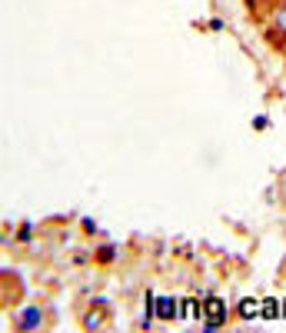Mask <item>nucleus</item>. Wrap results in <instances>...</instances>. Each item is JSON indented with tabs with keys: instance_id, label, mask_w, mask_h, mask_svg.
<instances>
[{
	"instance_id": "obj_1",
	"label": "nucleus",
	"mask_w": 286,
	"mask_h": 333,
	"mask_svg": "<svg viewBox=\"0 0 286 333\" xmlns=\"http://www.w3.org/2000/svg\"><path fill=\"white\" fill-rule=\"evenodd\" d=\"M203 316H207V330L223 327V320H227V307H223V300H220V296H207V303H203Z\"/></svg>"
},
{
	"instance_id": "obj_2",
	"label": "nucleus",
	"mask_w": 286,
	"mask_h": 333,
	"mask_svg": "<svg viewBox=\"0 0 286 333\" xmlns=\"http://www.w3.org/2000/svg\"><path fill=\"white\" fill-rule=\"evenodd\" d=\"M176 310H180V303L173 296H160L156 300V316L160 320H176Z\"/></svg>"
},
{
	"instance_id": "obj_3",
	"label": "nucleus",
	"mask_w": 286,
	"mask_h": 333,
	"mask_svg": "<svg viewBox=\"0 0 286 333\" xmlns=\"http://www.w3.org/2000/svg\"><path fill=\"white\" fill-rule=\"evenodd\" d=\"M196 316H200V303H196L193 296H187V300H180V310H176V320L190 323V320H196Z\"/></svg>"
},
{
	"instance_id": "obj_4",
	"label": "nucleus",
	"mask_w": 286,
	"mask_h": 333,
	"mask_svg": "<svg viewBox=\"0 0 286 333\" xmlns=\"http://www.w3.org/2000/svg\"><path fill=\"white\" fill-rule=\"evenodd\" d=\"M40 316H43V313H40L37 307H27V310H20V323H17V327H20V330H37Z\"/></svg>"
},
{
	"instance_id": "obj_5",
	"label": "nucleus",
	"mask_w": 286,
	"mask_h": 333,
	"mask_svg": "<svg viewBox=\"0 0 286 333\" xmlns=\"http://www.w3.org/2000/svg\"><path fill=\"white\" fill-rule=\"evenodd\" d=\"M236 310H240V316H243V320H253V316H260V300H240V307H236Z\"/></svg>"
},
{
	"instance_id": "obj_6",
	"label": "nucleus",
	"mask_w": 286,
	"mask_h": 333,
	"mask_svg": "<svg viewBox=\"0 0 286 333\" xmlns=\"http://www.w3.org/2000/svg\"><path fill=\"white\" fill-rule=\"evenodd\" d=\"M260 316H263V320H280V303H276L273 296L263 300V303H260Z\"/></svg>"
},
{
	"instance_id": "obj_7",
	"label": "nucleus",
	"mask_w": 286,
	"mask_h": 333,
	"mask_svg": "<svg viewBox=\"0 0 286 333\" xmlns=\"http://www.w3.org/2000/svg\"><path fill=\"white\" fill-rule=\"evenodd\" d=\"M100 327H103V316L96 313V310H90V313L83 316V330H90V333H94V330H100Z\"/></svg>"
},
{
	"instance_id": "obj_8",
	"label": "nucleus",
	"mask_w": 286,
	"mask_h": 333,
	"mask_svg": "<svg viewBox=\"0 0 286 333\" xmlns=\"http://www.w3.org/2000/svg\"><path fill=\"white\" fill-rule=\"evenodd\" d=\"M253 127H256V130H267L269 120H267V117H253Z\"/></svg>"
},
{
	"instance_id": "obj_9",
	"label": "nucleus",
	"mask_w": 286,
	"mask_h": 333,
	"mask_svg": "<svg viewBox=\"0 0 286 333\" xmlns=\"http://www.w3.org/2000/svg\"><path fill=\"white\" fill-rule=\"evenodd\" d=\"M96 257H100V260H114V247H103V250L96 253Z\"/></svg>"
},
{
	"instance_id": "obj_10",
	"label": "nucleus",
	"mask_w": 286,
	"mask_h": 333,
	"mask_svg": "<svg viewBox=\"0 0 286 333\" xmlns=\"http://www.w3.org/2000/svg\"><path fill=\"white\" fill-rule=\"evenodd\" d=\"M276 23H280V27H286V10H280V17H276Z\"/></svg>"
},
{
	"instance_id": "obj_11",
	"label": "nucleus",
	"mask_w": 286,
	"mask_h": 333,
	"mask_svg": "<svg viewBox=\"0 0 286 333\" xmlns=\"http://www.w3.org/2000/svg\"><path fill=\"white\" fill-rule=\"evenodd\" d=\"M280 320H286V300L280 303Z\"/></svg>"
}]
</instances>
